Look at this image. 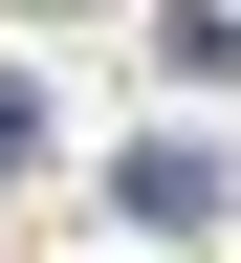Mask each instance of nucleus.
<instances>
[{"label":"nucleus","instance_id":"obj_1","mask_svg":"<svg viewBox=\"0 0 241 263\" xmlns=\"http://www.w3.org/2000/svg\"><path fill=\"white\" fill-rule=\"evenodd\" d=\"M110 197H132V241H219V154H197V132H132Z\"/></svg>","mask_w":241,"mask_h":263},{"label":"nucleus","instance_id":"obj_2","mask_svg":"<svg viewBox=\"0 0 241 263\" xmlns=\"http://www.w3.org/2000/svg\"><path fill=\"white\" fill-rule=\"evenodd\" d=\"M0 154H22V176H44V66H0Z\"/></svg>","mask_w":241,"mask_h":263}]
</instances>
